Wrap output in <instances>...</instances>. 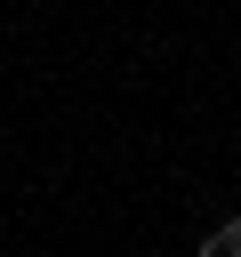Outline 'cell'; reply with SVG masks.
Returning <instances> with one entry per match:
<instances>
[{"mask_svg": "<svg viewBox=\"0 0 241 257\" xmlns=\"http://www.w3.org/2000/svg\"><path fill=\"white\" fill-rule=\"evenodd\" d=\"M201 257H241V217L217 225V233H201Z\"/></svg>", "mask_w": 241, "mask_h": 257, "instance_id": "1", "label": "cell"}]
</instances>
